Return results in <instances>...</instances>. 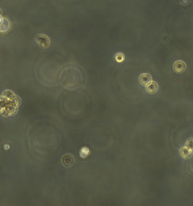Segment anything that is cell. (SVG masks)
Returning a JSON list of instances; mask_svg holds the SVG:
<instances>
[{
    "label": "cell",
    "mask_w": 193,
    "mask_h": 206,
    "mask_svg": "<svg viewBox=\"0 0 193 206\" xmlns=\"http://www.w3.org/2000/svg\"><path fill=\"white\" fill-rule=\"evenodd\" d=\"M36 42L37 44L42 48H48L50 46V38L46 35L38 34L36 37Z\"/></svg>",
    "instance_id": "1"
},
{
    "label": "cell",
    "mask_w": 193,
    "mask_h": 206,
    "mask_svg": "<svg viewBox=\"0 0 193 206\" xmlns=\"http://www.w3.org/2000/svg\"><path fill=\"white\" fill-rule=\"evenodd\" d=\"M186 69V64L182 60L176 61L173 65V70L177 74H182Z\"/></svg>",
    "instance_id": "2"
},
{
    "label": "cell",
    "mask_w": 193,
    "mask_h": 206,
    "mask_svg": "<svg viewBox=\"0 0 193 206\" xmlns=\"http://www.w3.org/2000/svg\"><path fill=\"white\" fill-rule=\"evenodd\" d=\"M179 154H180L181 158H183L184 160H188L192 156L193 151L190 149H189L186 146H184V147H182L179 150Z\"/></svg>",
    "instance_id": "3"
},
{
    "label": "cell",
    "mask_w": 193,
    "mask_h": 206,
    "mask_svg": "<svg viewBox=\"0 0 193 206\" xmlns=\"http://www.w3.org/2000/svg\"><path fill=\"white\" fill-rule=\"evenodd\" d=\"M158 90V85L155 81H151L146 86V91L149 94H155Z\"/></svg>",
    "instance_id": "4"
},
{
    "label": "cell",
    "mask_w": 193,
    "mask_h": 206,
    "mask_svg": "<svg viewBox=\"0 0 193 206\" xmlns=\"http://www.w3.org/2000/svg\"><path fill=\"white\" fill-rule=\"evenodd\" d=\"M152 81V76L148 73H143L139 76V82L141 85L146 87Z\"/></svg>",
    "instance_id": "5"
},
{
    "label": "cell",
    "mask_w": 193,
    "mask_h": 206,
    "mask_svg": "<svg viewBox=\"0 0 193 206\" xmlns=\"http://www.w3.org/2000/svg\"><path fill=\"white\" fill-rule=\"evenodd\" d=\"M62 163L64 166H70L74 163V157L71 154L64 155L62 158Z\"/></svg>",
    "instance_id": "6"
},
{
    "label": "cell",
    "mask_w": 193,
    "mask_h": 206,
    "mask_svg": "<svg viewBox=\"0 0 193 206\" xmlns=\"http://www.w3.org/2000/svg\"><path fill=\"white\" fill-rule=\"evenodd\" d=\"M10 27L9 21L7 19L3 18L2 16H1V31L2 32H5L8 31V30Z\"/></svg>",
    "instance_id": "7"
},
{
    "label": "cell",
    "mask_w": 193,
    "mask_h": 206,
    "mask_svg": "<svg viewBox=\"0 0 193 206\" xmlns=\"http://www.w3.org/2000/svg\"><path fill=\"white\" fill-rule=\"evenodd\" d=\"M90 154V150L87 147H83L81 148V150L79 151V155L81 158H86Z\"/></svg>",
    "instance_id": "8"
},
{
    "label": "cell",
    "mask_w": 193,
    "mask_h": 206,
    "mask_svg": "<svg viewBox=\"0 0 193 206\" xmlns=\"http://www.w3.org/2000/svg\"><path fill=\"white\" fill-rule=\"evenodd\" d=\"M185 146L186 148H188L189 149H190V150L193 151V138H189L187 139L186 144H185Z\"/></svg>",
    "instance_id": "9"
},
{
    "label": "cell",
    "mask_w": 193,
    "mask_h": 206,
    "mask_svg": "<svg viewBox=\"0 0 193 206\" xmlns=\"http://www.w3.org/2000/svg\"><path fill=\"white\" fill-rule=\"evenodd\" d=\"M115 60L118 63H122L125 60V55L123 54H122V53H117L115 55Z\"/></svg>",
    "instance_id": "10"
}]
</instances>
